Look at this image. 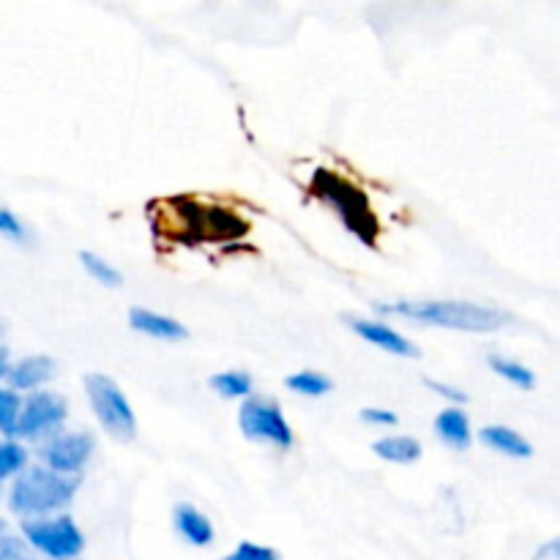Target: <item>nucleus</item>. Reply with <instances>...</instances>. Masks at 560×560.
<instances>
[{"label":"nucleus","instance_id":"14","mask_svg":"<svg viewBox=\"0 0 560 560\" xmlns=\"http://www.w3.org/2000/svg\"><path fill=\"white\" fill-rule=\"evenodd\" d=\"M372 452L377 454V459L392 465H413L424 457V446L413 435H386L375 441Z\"/></svg>","mask_w":560,"mask_h":560},{"label":"nucleus","instance_id":"12","mask_svg":"<svg viewBox=\"0 0 560 560\" xmlns=\"http://www.w3.org/2000/svg\"><path fill=\"white\" fill-rule=\"evenodd\" d=\"M479 441L485 443L492 452L503 454V457L512 459H530L534 457V446L528 443V438L520 435L517 430L506 424H487L479 430Z\"/></svg>","mask_w":560,"mask_h":560},{"label":"nucleus","instance_id":"28","mask_svg":"<svg viewBox=\"0 0 560 560\" xmlns=\"http://www.w3.org/2000/svg\"><path fill=\"white\" fill-rule=\"evenodd\" d=\"M5 534V523H3V517H0V536Z\"/></svg>","mask_w":560,"mask_h":560},{"label":"nucleus","instance_id":"1","mask_svg":"<svg viewBox=\"0 0 560 560\" xmlns=\"http://www.w3.org/2000/svg\"><path fill=\"white\" fill-rule=\"evenodd\" d=\"M375 310L381 315L405 317V320L463 334H492L509 323L506 312L474 301H392V304H377Z\"/></svg>","mask_w":560,"mask_h":560},{"label":"nucleus","instance_id":"25","mask_svg":"<svg viewBox=\"0 0 560 560\" xmlns=\"http://www.w3.org/2000/svg\"><path fill=\"white\" fill-rule=\"evenodd\" d=\"M359 419L364 421V424H372V427H397L399 424V416L394 413V410H386V408H364V410H359Z\"/></svg>","mask_w":560,"mask_h":560},{"label":"nucleus","instance_id":"2","mask_svg":"<svg viewBox=\"0 0 560 560\" xmlns=\"http://www.w3.org/2000/svg\"><path fill=\"white\" fill-rule=\"evenodd\" d=\"M77 492H80V479L52 474L44 465H31L25 474L11 481L9 492H5V506L22 523L25 520H44L63 514V509L74 501Z\"/></svg>","mask_w":560,"mask_h":560},{"label":"nucleus","instance_id":"7","mask_svg":"<svg viewBox=\"0 0 560 560\" xmlns=\"http://www.w3.org/2000/svg\"><path fill=\"white\" fill-rule=\"evenodd\" d=\"M93 452H96V438L91 432H58L42 443L38 457H42L44 468H49L52 474L80 479Z\"/></svg>","mask_w":560,"mask_h":560},{"label":"nucleus","instance_id":"10","mask_svg":"<svg viewBox=\"0 0 560 560\" xmlns=\"http://www.w3.org/2000/svg\"><path fill=\"white\" fill-rule=\"evenodd\" d=\"M129 326L137 334H142V337L162 339V342H180V339L189 337V328L184 323L170 315H162V312L145 310V306H135L129 312Z\"/></svg>","mask_w":560,"mask_h":560},{"label":"nucleus","instance_id":"5","mask_svg":"<svg viewBox=\"0 0 560 560\" xmlns=\"http://www.w3.org/2000/svg\"><path fill=\"white\" fill-rule=\"evenodd\" d=\"M69 416V402L55 392H33L22 399L11 441H47L58 435Z\"/></svg>","mask_w":560,"mask_h":560},{"label":"nucleus","instance_id":"20","mask_svg":"<svg viewBox=\"0 0 560 560\" xmlns=\"http://www.w3.org/2000/svg\"><path fill=\"white\" fill-rule=\"evenodd\" d=\"M20 408H22L20 394L11 392L9 386H0V435L3 438H11V430H14Z\"/></svg>","mask_w":560,"mask_h":560},{"label":"nucleus","instance_id":"18","mask_svg":"<svg viewBox=\"0 0 560 560\" xmlns=\"http://www.w3.org/2000/svg\"><path fill=\"white\" fill-rule=\"evenodd\" d=\"M487 364H490V370L495 372L498 377H503V381L512 383V386L523 388V392L536 388V375L528 370V366L520 364V361L506 359V355H490V359H487Z\"/></svg>","mask_w":560,"mask_h":560},{"label":"nucleus","instance_id":"26","mask_svg":"<svg viewBox=\"0 0 560 560\" xmlns=\"http://www.w3.org/2000/svg\"><path fill=\"white\" fill-rule=\"evenodd\" d=\"M530 560H560V536L558 539L545 541V545L534 552V558Z\"/></svg>","mask_w":560,"mask_h":560},{"label":"nucleus","instance_id":"9","mask_svg":"<svg viewBox=\"0 0 560 560\" xmlns=\"http://www.w3.org/2000/svg\"><path fill=\"white\" fill-rule=\"evenodd\" d=\"M58 366H55V359L49 355L36 353V355H22L20 361H11L9 375H5V386L11 392L22 394H33V392H44L49 381L55 377Z\"/></svg>","mask_w":560,"mask_h":560},{"label":"nucleus","instance_id":"19","mask_svg":"<svg viewBox=\"0 0 560 560\" xmlns=\"http://www.w3.org/2000/svg\"><path fill=\"white\" fill-rule=\"evenodd\" d=\"M80 262L93 282L104 284V288H120L124 284V273L113 262L104 260L102 255H96V252H80Z\"/></svg>","mask_w":560,"mask_h":560},{"label":"nucleus","instance_id":"21","mask_svg":"<svg viewBox=\"0 0 560 560\" xmlns=\"http://www.w3.org/2000/svg\"><path fill=\"white\" fill-rule=\"evenodd\" d=\"M0 560H38V556L27 547V541L22 536L5 530L0 536Z\"/></svg>","mask_w":560,"mask_h":560},{"label":"nucleus","instance_id":"4","mask_svg":"<svg viewBox=\"0 0 560 560\" xmlns=\"http://www.w3.org/2000/svg\"><path fill=\"white\" fill-rule=\"evenodd\" d=\"M20 536L38 558L47 560H74L85 550V536L69 514L25 520L20 523Z\"/></svg>","mask_w":560,"mask_h":560},{"label":"nucleus","instance_id":"27","mask_svg":"<svg viewBox=\"0 0 560 560\" xmlns=\"http://www.w3.org/2000/svg\"><path fill=\"white\" fill-rule=\"evenodd\" d=\"M9 366H11V355H9V350L0 345V383H3L5 375H9Z\"/></svg>","mask_w":560,"mask_h":560},{"label":"nucleus","instance_id":"23","mask_svg":"<svg viewBox=\"0 0 560 560\" xmlns=\"http://www.w3.org/2000/svg\"><path fill=\"white\" fill-rule=\"evenodd\" d=\"M222 560H279L277 552L266 545H255V541H241L233 552H228Z\"/></svg>","mask_w":560,"mask_h":560},{"label":"nucleus","instance_id":"3","mask_svg":"<svg viewBox=\"0 0 560 560\" xmlns=\"http://www.w3.org/2000/svg\"><path fill=\"white\" fill-rule=\"evenodd\" d=\"M82 386H85L88 402H91V410L98 424H102V430L109 432L115 441H135L137 413L129 399H126L124 388L109 375H102V372H88Z\"/></svg>","mask_w":560,"mask_h":560},{"label":"nucleus","instance_id":"15","mask_svg":"<svg viewBox=\"0 0 560 560\" xmlns=\"http://www.w3.org/2000/svg\"><path fill=\"white\" fill-rule=\"evenodd\" d=\"M208 386L219 394L222 399H249L255 392V381L249 372L244 370H224L208 381Z\"/></svg>","mask_w":560,"mask_h":560},{"label":"nucleus","instance_id":"24","mask_svg":"<svg viewBox=\"0 0 560 560\" xmlns=\"http://www.w3.org/2000/svg\"><path fill=\"white\" fill-rule=\"evenodd\" d=\"M424 386L430 388V392L441 394L443 399H448V402L457 405V408H463V405L468 402V394H465L463 388L452 386V383H443V381H432V377H424Z\"/></svg>","mask_w":560,"mask_h":560},{"label":"nucleus","instance_id":"13","mask_svg":"<svg viewBox=\"0 0 560 560\" xmlns=\"http://www.w3.org/2000/svg\"><path fill=\"white\" fill-rule=\"evenodd\" d=\"M435 432L454 452H465L474 443V430H470L468 413L463 408H457V405H448V408H443L435 416Z\"/></svg>","mask_w":560,"mask_h":560},{"label":"nucleus","instance_id":"30","mask_svg":"<svg viewBox=\"0 0 560 560\" xmlns=\"http://www.w3.org/2000/svg\"><path fill=\"white\" fill-rule=\"evenodd\" d=\"M0 495H3V490H0Z\"/></svg>","mask_w":560,"mask_h":560},{"label":"nucleus","instance_id":"17","mask_svg":"<svg viewBox=\"0 0 560 560\" xmlns=\"http://www.w3.org/2000/svg\"><path fill=\"white\" fill-rule=\"evenodd\" d=\"M284 386H288L293 394H299V397H310V399L326 397V394L334 392L331 377L323 375V372H317V370L293 372V375H288Z\"/></svg>","mask_w":560,"mask_h":560},{"label":"nucleus","instance_id":"29","mask_svg":"<svg viewBox=\"0 0 560 560\" xmlns=\"http://www.w3.org/2000/svg\"><path fill=\"white\" fill-rule=\"evenodd\" d=\"M0 334H3V326H0Z\"/></svg>","mask_w":560,"mask_h":560},{"label":"nucleus","instance_id":"22","mask_svg":"<svg viewBox=\"0 0 560 560\" xmlns=\"http://www.w3.org/2000/svg\"><path fill=\"white\" fill-rule=\"evenodd\" d=\"M0 235H3V238H9V241H14V244H25L27 235H31V233H27L25 222H22V219L16 217L11 208L0 206Z\"/></svg>","mask_w":560,"mask_h":560},{"label":"nucleus","instance_id":"16","mask_svg":"<svg viewBox=\"0 0 560 560\" xmlns=\"http://www.w3.org/2000/svg\"><path fill=\"white\" fill-rule=\"evenodd\" d=\"M27 468H31V454H27L25 443L0 438V485L3 481H14Z\"/></svg>","mask_w":560,"mask_h":560},{"label":"nucleus","instance_id":"11","mask_svg":"<svg viewBox=\"0 0 560 560\" xmlns=\"http://www.w3.org/2000/svg\"><path fill=\"white\" fill-rule=\"evenodd\" d=\"M173 525L178 530L180 539L191 547H208L217 539V530H213V523L191 503H178L173 509Z\"/></svg>","mask_w":560,"mask_h":560},{"label":"nucleus","instance_id":"6","mask_svg":"<svg viewBox=\"0 0 560 560\" xmlns=\"http://www.w3.org/2000/svg\"><path fill=\"white\" fill-rule=\"evenodd\" d=\"M238 427L244 432L246 441L268 443L277 448H293L295 435L293 427L284 419L282 408L273 399L266 397H249L241 402L238 408Z\"/></svg>","mask_w":560,"mask_h":560},{"label":"nucleus","instance_id":"8","mask_svg":"<svg viewBox=\"0 0 560 560\" xmlns=\"http://www.w3.org/2000/svg\"><path fill=\"white\" fill-rule=\"evenodd\" d=\"M348 323L350 328H353V334H359L364 342L375 345V348L386 350V353L399 355V359H419L421 355L419 345L410 342L405 334H399L397 328L388 326V323L366 320V317H350Z\"/></svg>","mask_w":560,"mask_h":560}]
</instances>
